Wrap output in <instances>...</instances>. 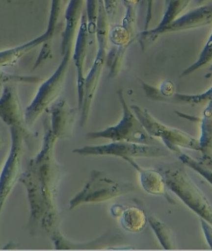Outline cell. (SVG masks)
<instances>
[{"instance_id":"obj_28","label":"cell","mask_w":212,"mask_h":251,"mask_svg":"<svg viewBox=\"0 0 212 251\" xmlns=\"http://www.w3.org/2000/svg\"><path fill=\"white\" fill-rule=\"evenodd\" d=\"M111 213H112L113 215L114 216H121V214H122L123 210L122 206L119 205H115L113 206L112 208L111 209Z\"/></svg>"},{"instance_id":"obj_6","label":"cell","mask_w":212,"mask_h":251,"mask_svg":"<svg viewBox=\"0 0 212 251\" xmlns=\"http://www.w3.org/2000/svg\"><path fill=\"white\" fill-rule=\"evenodd\" d=\"M131 109L141 122L148 134L153 138L161 139L171 151L181 154V148L200 151L199 140L179 129L173 128L156 119L148 110L138 105H132Z\"/></svg>"},{"instance_id":"obj_1","label":"cell","mask_w":212,"mask_h":251,"mask_svg":"<svg viewBox=\"0 0 212 251\" xmlns=\"http://www.w3.org/2000/svg\"><path fill=\"white\" fill-rule=\"evenodd\" d=\"M44 128L43 149L37 157L30 162L29 169L23 175L21 181L28 190L33 221L41 220L42 225L50 228L55 219L53 194L56 165L53 159V148L57 138L48 122H44Z\"/></svg>"},{"instance_id":"obj_9","label":"cell","mask_w":212,"mask_h":251,"mask_svg":"<svg viewBox=\"0 0 212 251\" xmlns=\"http://www.w3.org/2000/svg\"><path fill=\"white\" fill-rule=\"evenodd\" d=\"M212 23V6L202 7L179 17L176 20L159 30L152 28L142 31L138 34L136 38L142 50H145L150 44L163 34L191 30L208 26Z\"/></svg>"},{"instance_id":"obj_8","label":"cell","mask_w":212,"mask_h":251,"mask_svg":"<svg viewBox=\"0 0 212 251\" xmlns=\"http://www.w3.org/2000/svg\"><path fill=\"white\" fill-rule=\"evenodd\" d=\"M80 155H112L123 158H158L168 155L169 151L152 146L127 142H113L96 146H85L73 151Z\"/></svg>"},{"instance_id":"obj_24","label":"cell","mask_w":212,"mask_h":251,"mask_svg":"<svg viewBox=\"0 0 212 251\" xmlns=\"http://www.w3.org/2000/svg\"><path fill=\"white\" fill-rule=\"evenodd\" d=\"M109 40L115 46H130L134 37L123 26L113 27L109 32Z\"/></svg>"},{"instance_id":"obj_30","label":"cell","mask_w":212,"mask_h":251,"mask_svg":"<svg viewBox=\"0 0 212 251\" xmlns=\"http://www.w3.org/2000/svg\"><path fill=\"white\" fill-rule=\"evenodd\" d=\"M204 1H205V0H198V2L199 3H202Z\"/></svg>"},{"instance_id":"obj_14","label":"cell","mask_w":212,"mask_h":251,"mask_svg":"<svg viewBox=\"0 0 212 251\" xmlns=\"http://www.w3.org/2000/svg\"><path fill=\"white\" fill-rule=\"evenodd\" d=\"M139 173L140 182L144 190L154 196H160L166 199L170 203L175 204L173 199L167 194L166 185L160 172L153 169H146L140 167L132 158H123Z\"/></svg>"},{"instance_id":"obj_12","label":"cell","mask_w":212,"mask_h":251,"mask_svg":"<svg viewBox=\"0 0 212 251\" xmlns=\"http://www.w3.org/2000/svg\"><path fill=\"white\" fill-rule=\"evenodd\" d=\"M89 50V36H88L87 18L86 15H82L80 26L77 32L75 42L74 53L72 55V59L74 61L77 70V93H78L79 110L82 109L84 101V65L86 56Z\"/></svg>"},{"instance_id":"obj_21","label":"cell","mask_w":212,"mask_h":251,"mask_svg":"<svg viewBox=\"0 0 212 251\" xmlns=\"http://www.w3.org/2000/svg\"><path fill=\"white\" fill-rule=\"evenodd\" d=\"M212 61V34L210 38H208L207 42H206L205 46L200 53L199 57L197 61L194 62L193 64L190 65L188 68L185 69L181 73V78L182 77H186L189 75L193 74L194 73L202 69V67H205L206 65L209 64L210 62Z\"/></svg>"},{"instance_id":"obj_26","label":"cell","mask_w":212,"mask_h":251,"mask_svg":"<svg viewBox=\"0 0 212 251\" xmlns=\"http://www.w3.org/2000/svg\"><path fill=\"white\" fill-rule=\"evenodd\" d=\"M200 224L206 241L210 248L212 249V225L202 218H200Z\"/></svg>"},{"instance_id":"obj_5","label":"cell","mask_w":212,"mask_h":251,"mask_svg":"<svg viewBox=\"0 0 212 251\" xmlns=\"http://www.w3.org/2000/svg\"><path fill=\"white\" fill-rule=\"evenodd\" d=\"M73 48L63 54L60 64L49 78L40 86L30 105L25 111V121L28 127L36 123L42 113L57 99L64 87L71 59Z\"/></svg>"},{"instance_id":"obj_17","label":"cell","mask_w":212,"mask_h":251,"mask_svg":"<svg viewBox=\"0 0 212 251\" xmlns=\"http://www.w3.org/2000/svg\"><path fill=\"white\" fill-rule=\"evenodd\" d=\"M146 217L142 210L136 208L123 210L121 214V225L127 231L138 232L145 226Z\"/></svg>"},{"instance_id":"obj_19","label":"cell","mask_w":212,"mask_h":251,"mask_svg":"<svg viewBox=\"0 0 212 251\" xmlns=\"http://www.w3.org/2000/svg\"><path fill=\"white\" fill-rule=\"evenodd\" d=\"M149 223L163 248L169 250L175 248L172 232L165 223L154 216L149 217Z\"/></svg>"},{"instance_id":"obj_27","label":"cell","mask_w":212,"mask_h":251,"mask_svg":"<svg viewBox=\"0 0 212 251\" xmlns=\"http://www.w3.org/2000/svg\"><path fill=\"white\" fill-rule=\"evenodd\" d=\"M202 165L206 166L212 171V155L209 154H203V155L198 160Z\"/></svg>"},{"instance_id":"obj_31","label":"cell","mask_w":212,"mask_h":251,"mask_svg":"<svg viewBox=\"0 0 212 251\" xmlns=\"http://www.w3.org/2000/svg\"><path fill=\"white\" fill-rule=\"evenodd\" d=\"M1 142H2V138H1V135H0V144H1Z\"/></svg>"},{"instance_id":"obj_29","label":"cell","mask_w":212,"mask_h":251,"mask_svg":"<svg viewBox=\"0 0 212 251\" xmlns=\"http://www.w3.org/2000/svg\"><path fill=\"white\" fill-rule=\"evenodd\" d=\"M176 114L179 117L185 118V119H188L190 121L194 122H200V118H195L193 117H190L189 115H186V114L180 113V112H176Z\"/></svg>"},{"instance_id":"obj_13","label":"cell","mask_w":212,"mask_h":251,"mask_svg":"<svg viewBox=\"0 0 212 251\" xmlns=\"http://www.w3.org/2000/svg\"><path fill=\"white\" fill-rule=\"evenodd\" d=\"M51 123L52 132L57 138H69L72 134L76 111L65 100H60L52 106Z\"/></svg>"},{"instance_id":"obj_23","label":"cell","mask_w":212,"mask_h":251,"mask_svg":"<svg viewBox=\"0 0 212 251\" xmlns=\"http://www.w3.org/2000/svg\"><path fill=\"white\" fill-rule=\"evenodd\" d=\"M179 159L186 167H190V169L194 170L196 173L199 174L212 185V171L211 169L202 165L199 161H196V160L186 154H179Z\"/></svg>"},{"instance_id":"obj_4","label":"cell","mask_w":212,"mask_h":251,"mask_svg":"<svg viewBox=\"0 0 212 251\" xmlns=\"http://www.w3.org/2000/svg\"><path fill=\"white\" fill-rule=\"evenodd\" d=\"M119 101L123 109L121 121L113 126L98 132H89L86 138L94 140L98 138L109 139L112 142H127L138 144L152 145L155 139L150 136L144 128L131 107L127 105L122 90L117 91Z\"/></svg>"},{"instance_id":"obj_25","label":"cell","mask_w":212,"mask_h":251,"mask_svg":"<svg viewBox=\"0 0 212 251\" xmlns=\"http://www.w3.org/2000/svg\"><path fill=\"white\" fill-rule=\"evenodd\" d=\"M42 81V78L35 76H22V75H11L3 72L0 69V86L17 83H28L35 84Z\"/></svg>"},{"instance_id":"obj_22","label":"cell","mask_w":212,"mask_h":251,"mask_svg":"<svg viewBox=\"0 0 212 251\" xmlns=\"http://www.w3.org/2000/svg\"><path fill=\"white\" fill-rule=\"evenodd\" d=\"M190 1V0H171L169 8L163 16L162 20L154 29L159 30L178 19L179 15L186 8Z\"/></svg>"},{"instance_id":"obj_18","label":"cell","mask_w":212,"mask_h":251,"mask_svg":"<svg viewBox=\"0 0 212 251\" xmlns=\"http://www.w3.org/2000/svg\"><path fill=\"white\" fill-rule=\"evenodd\" d=\"M212 100V86L206 92L195 95H188V94H178L175 93L172 97L169 98V103L184 104L198 106L207 104Z\"/></svg>"},{"instance_id":"obj_11","label":"cell","mask_w":212,"mask_h":251,"mask_svg":"<svg viewBox=\"0 0 212 251\" xmlns=\"http://www.w3.org/2000/svg\"><path fill=\"white\" fill-rule=\"evenodd\" d=\"M16 84L3 86L2 95L0 98V119L9 129L27 134L28 126L25 121V113L23 112Z\"/></svg>"},{"instance_id":"obj_20","label":"cell","mask_w":212,"mask_h":251,"mask_svg":"<svg viewBox=\"0 0 212 251\" xmlns=\"http://www.w3.org/2000/svg\"><path fill=\"white\" fill-rule=\"evenodd\" d=\"M129 46H115L107 53L106 64L107 63L109 69V78H115L120 73L125 52Z\"/></svg>"},{"instance_id":"obj_15","label":"cell","mask_w":212,"mask_h":251,"mask_svg":"<svg viewBox=\"0 0 212 251\" xmlns=\"http://www.w3.org/2000/svg\"><path fill=\"white\" fill-rule=\"evenodd\" d=\"M43 44V40L39 36L23 45L0 51V69L17 64L25 54Z\"/></svg>"},{"instance_id":"obj_7","label":"cell","mask_w":212,"mask_h":251,"mask_svg":"<svg viewBox=\"0 0 212 251\" xmlns=\"http://www.w3.org/2000/svg\"><path fill=\"white\" fill-rule=\"evenodd\" d=\"M134 190L132 183L112 179L102 172L92 171L90 180L70 201L69 208L74 209L79 204L99 202L123 196Z\"/></svg>"},{"instance_id":"obj_10","label":"cell","mask_w":212,"mask_h":251,"mask_svg":"<svg viewBox=\"0 0 212 251\" xmlns=\"http://www.w3.org/2000/svg\"><path fill=\"white\" fill-rule=\"evenodd\" d=\"M10 132L11 150L0 176V214L21 175L23 137L25 134L13 128L10 129Z\"/></svg>"},{"instance_id":"obj_3","label":"cell","mask_w":212,"mask_h":251,"mask_svg":"<svg viewBox=\"0 0 212 251\" xmlns=\"http://www.w3.org/2000/svg\"><path fill=\"white\" fill-rule=\"evenodd\" d=\"M109 26L105 13L98 14L97 28H96V45L97 51L89 73L85 77L84 82V95L81 110L80 125L84 127L89 118L90 108L93 101L95 93L101 77L102 71L106 63L107 50H108Z\"/></svg>"},{"instance_id":"obj_2","label":"cell","mask_w":212,"mask_h":251,"mask_svg":"<svg viewBox=\"0 0 212 251\" xmlns=\"http://www.w3.org/2000/svg\"><path fill=\"white\" fill-rule=\"evenodd\" d=\"M167 188L200 218L212 225V205L184 168L159 169Z\"/></svg>"},{"instance_id":"obj_16","label":"cell","mask_w":212,"mask_h":251,"mask_svg":"<svg viewBox=\"0 0 212 251\" xmlns=\"http://www.w3.org/2000/svg\"><path fill=\"white\" fill-rule=\"evenodd\" d=\"M201 135L199 139L200 152L203 154H211L212 151V100L202 112L200 119Z\"/></svg>"},{"instance_id":"obj_32","label":"cell","mask_w":212,"mask_h":251,"mask_svg":"<svg viewBox=\"0 0 212 251\" xmlns=\"http://www.w3.org/2000/svg\"><path fill=\"white\" fill-rule=\"evenodd\" d=\"M210 71H211V72H212V66L211 67V69H210Z\"/></svg>"}]
</instances>
